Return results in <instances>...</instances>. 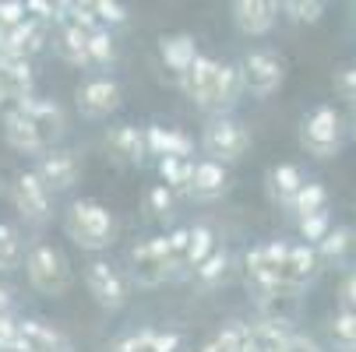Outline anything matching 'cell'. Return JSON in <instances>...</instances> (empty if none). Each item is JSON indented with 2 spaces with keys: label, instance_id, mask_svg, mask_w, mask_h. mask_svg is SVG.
<instances>
[{
  "label": "cell",
  "instance_id": "cell-1",
  "mask_svg": "<svg viewBox=\"0 0 356 352\" xmlns=\"http://www.w3.org/2000/svg\"><path fill=\"white\" fill-rule=\"evenodd\" d=\"M177 81H180V92L205 117H212V113H233L236 103H240V95H243L240 67L236 64H222V60H216L209 53H197L194 64Z\"/></svg>",
  "mask_w": 356,
  "mask_h": 352
},
{
  "label": "cell",
  "instance_id": "cell-2",
  "mask_svg": "<svg viewBox=\"0 0 356 352\" xmlns=\"http://www.w3.org/2000/svg\"><path fill=\"white\" fill-rule=\"evenodd\" d=\"M64 233L85 254H103L117 240V219L113 212L95 197H74L64 212Z\"/></svg>",
  "mask_w": 356,
  "mask_h": 352
},
{
  "label": "cell",
  "instance_id": "cell-3",
  "mask_svg": "<svg viewBox=\"0 0 356 352\" xmlns=\"http://www.w3.org/2000/svg\"><path fill=\"white\" fill-rule=\"evenodd\" d=\"M25 275H29V285L39 292V296H67L71 285H74V268L67 261V254L54 243H32L25 246V261H22Z\"/></svg>",
  "mask_w": 356,
  "mask_h": 352
},
{
  "label": "cell",
  "instance_id": "cell-4",
  "mask_svg": "<svg viewBox=\"0 0 356 352\" xmlns=\"http://www.w3.org/2000/svg\"><path fill=\"white\" fill-rule=\"evenodd\" d=\"M296 141H300L303 152L314 156V159H335L342 148H346V141H349V131H346L342 113L335 106L321 103V106L303 113L300 131H296Z\"/></svg>",
  "mask_w": 356,
  "mask_h": 352
},
{
  "label": "cell",
  "instance_id": "cell-5",
  "mask_svg": "<svg viewBox=\"0 0 356 352\" xmlns=\"http://www.w3.org/2000/svg\"><path fill=\"white\" fill-rule=\"evenodd\" d=\"M240 85H243V95L258 99V103H265V99H272L282 81H286V57L279 53V49L272 46H258V49H247V53L240 57Z\"/></svg>",
  "mask_w": 356,
  "mask_h": 352
},
{
  "label": "cell",
  "instance_id": "cell-6",
  "mask_svg": "<svg viewBox=\"0 0 356 352\" xmlns=\"http://www.w3.org/2000/svg\"><path fill=\"white\" fill-rule=\"evenodd\" d=\"M197 148L216 162L236 166L250 152V131L233 113H212L205 120V131H201V137H197Z\"/></svg>",
  "mask_w": 356,
  "mask_h": 352
},
{
  "label": "cell",
  "instance_id": "cell-7",
  "mask_svg": "<svg viewBox=\"0 0 356 352\" xmlns=\"http://www.w3.org/2000/svg\"><path fill=\"white\" fill-rule=\"evenodd\" d=\"M127 268H131V282H138L141 289H159V285H166V282H177L166 233L134 243V246L127 250Z\"/></svg>",
  "mask_w": 356,
  "mask_h": 352
},
{
  "label": "cell",
  "instance_id": "cell-8",
  "mask_svg": "<svg viewBox=\"0 0 356 352\" xmlns=\"http://www.w3.org/2000/svg\"><path fill=\"white\" fill-rule=\"evenodd\" d=\"M81 278H85V289H88V296L95 299L99 310L120 314V310L127 307V299H131V278H127L117 265H110V261H103V258H92V261L81 268Z\"/></svg>",
  "mask_w": 356,
  "mask_h": 352
},
{
  "label": "cell",
  "instance_id": "cell-9",
  "mask_svg": "<svg viewBox=\"0 0 356 352\" xmlns=\"http://www.w3.org/2000/svg\"><path fill=\"white\" fill-rule=\"evenodd\" d=\"M74 106H78L81 120L103 124V120H110L124 106V88L110 74H92V78H85L74 88Z\"/></svg>",
  "mask_w": 356,
  "mask_h": 352
},
{
  "label": "cell",
  "instance_id": "cell-10",
  "mask_svg": "<svg viewBox=\"0 0 356 352\" xmlns=\"http://www.w3.org/2000/svg\"><path fill=\"white\" fill-rule=\"evenodd\" d=\"M11 205L29 226H46L54 219V194L46 190V183L35 176V169L15 173L11 183Z\"/></svg>",
  "mask_w": 356,
  "mask_h": 352
},
{
  "label": "cell",
  "instance_id": "cell-11",
  "mask_svg": "<svg viewBox=\"0 0 356 352\" xmlns=\"http://www.w3.org/2000/svg\"><path fill=\"white\" fill-rule=\"evenodd\" d=\"M81 173H85V166H81L78 152H71V148L54 144V148H46L42 156H35V176L46 183L49 194L74 190V183L81 180Z\"/></svg>",
  "mask_w": 356,
  "mask_h": 352
},
{
  "label": "cell",
  "instance_id": "cell-12",
  "mask_svg": "<svg viewBox=\"0 0 356 352\" xmlns=\"http://www.w3.org/2000/svg\"><path fill=\"white\" fill-rule=\"evenodd\" d=\"M15 106L35 124V131H39V137L46 141V148H54V144L64 141V134H67V117H64L60 103H54V99H42V95L29 92V95L15 99Z\"/></svg>",
  "mask_w": 356,
  "mask_h": 352
},
{
  "label": "cell",
  "instance_id": "cell-13",
  "mask_svg": "<svg viewBox=\"0 0 356 352\" xmlns=\"http://www.w3.org/2000/svg\"><path fill=\"white\" fill-rule=\"evenodd\" d=\"M303 289H293V285H272V289H261V292H250L254 296V310H258V321H272V324H282V328H293L300 310H303Z\"/></svg>",
  "mask_w": 356,
  "mask_h": 352
},
{
  "label": "cell",
  "instance_id": "cell-14",
  "mask_svg": "<svg viewBox=\"0 0 356 352\" xmlns=\"http://www.w3.org/2000/svg\"><path fill=\"white\" fill-rule=\"evenodd\" d=\"M233 187V176H229V166L226 162H216V159H194V173H191V183H187V201L194 205H212L222 194H229Z\"/></svg>",
  "mask_w": 356,
  "mask_h": 352
},
{
  "label": "cell",
  "instance_id": "cell-15",
  "mask_svg": "<svg viewBox=\"0 0 356 352\" xmlns=\"http://www.w3.org/2000/svg\"><path fill=\"white\" fill-rule=\"evenodd\" d=\"M103 148H106V156L117 166H127V169H141L148 162L145 127H138V124H113V127H106Z\"/></svg>",
  "mask_w": 356,
  "mask_h": 352
},
{
  "label": "cell",
  "instance_id": "cell-16",
  "mask_svg": "<svg viewBox=\"0 0 356 352\" xmlns=\"http://www.w3.org/2000/svg\"><path fill=\"white\" fill-rule=\"evenodd\" d=\"M18 349L22 352H74L71 338L39 317H22L18 321Z\"/></svg>",
  "mask_w": 356,
  "mask_h": 352
},
{
  "label": "cell",
  "instance_id": "cell-17",
  "mask_svg": "<svg viewBox=\"0 0 356 352\" xmlns=\"http://www.w3.org/2000/svg\"><path fill=\"white\" fill-rule=\"evenodd\" d=\"M325 265L318 258L314 243H289L286 250V265H282V282L293 289H311L321 278Z\"/></svg>",
  "mask_w": 356,
  "mask_h": 352
},
{
  "label": "cell",
  "instance_id": "cell-18",
  "mask_svg": "<svg viewBox=\"0 0 356 352\" xmlns=\"http://www.w3.org/2000/svg\"><path fill=\"white\" fill-rule=\"evenodd\" d=\"M233 22L243 35L261 39L279 22V0H233Z\"/></svg>",
  "mask_w": 356,
  "mask_h": 352
},
{
  "label": "cell",
  "instance_id": "cell-19",
  "mask_svg": "<svg viewBox=\"0 0 356 352\" xmlns=\"http://www.w3.org/2000/svg\"><path fill=\"white\" fill-rule=\"evenodd\" d=\"M145 148H148V159H159V156H180V159H194V137L180 127H166V124H145Z\"/></svg>",
  "mask_w": 356,
  "mask_h": 352
},
{
  "label": "cell",
  "instance_id": "cell-20",
  "mask_svg": "<svg viewBox=\"0 0 356 352\" xmlns=\"http://www.w3.org/2000/svg\"><path fill=\"white\" fill-rule=\"evenodd\" d=\"M0 131H4V141L15 148V152H22V156H42V152H46V141L39 137L35 124H32L18 106H11V110L4 113V120H0Z\"/></svg>",
  "mask_w": 356,
  "mask_h": 352
},
{
  "label": "cell",
  "instance_id": "cell-21",
  "mask_svg": "<svg viewBox=\"0 0 356 352\" xmlns=\"http://www.w3.org/2000/svg\"><path fill=\"white\" fill-rule=\"evenodd\" d=\"M197 53H201V49H197V39H194L191 32H163V35H159V60H163V67H166L170 74H177V78L194 64Z\"/></svg>",
  "mask_w": 356,
  "mask_h": 352
},
{
  "label": "cell",
  "instance_id": "cell-22",
  "mask_svg": "<svg viewBox=\"0 0 356 352\" xmlns=\"http://www.w3.org/2000/svg\"><path fill=\"white\" fill-rule=\"evenodd\" d=\"M85 28H78L74 22H57L54 25V35H49V42H54V53L71 64V67H85L88 71V53H85Z\"/></svg>",
  "mask_w": 356,
  "mask_h": 352
},
{
  "label": "cell",
  "instance_id": "cell-23",
  "mask_svg": "<svg viewBox=\"0 0 356 352\" xmlns=\"http://www.w3.org/2000/svg\"><path fill=\"white\" fill-rule=\"evenodd\" d=\"M303 183H307V173H303V166H296V162H279V166H272L265 173V190H268V197L275 201L279 208L289 205V197Z\"/></svg>",
  "mask_w": 356,
  "mask_h": 352
},
{
  "label": "cell",
  "instance_id": "cell-24",
  "mask_svg": "<svg viewBox=\"0 0 356 352\" xmlns=\"http://www.w3.org/2000/svg\"><path fill=\"white\" fill-rule=\"evenodd\" d=\"M356 246V240H353V226H332L318 243H314V250H318V258H321V265L325 268H339L346 258H349V250Z\"/></svg>",
  "mask_w": 356,
  "mask_h": 352
},
{
  "label": "cell",
  "instance_id": "cell-25",
  "mask_svg": "<svg viewBox=\"0 0 356 352\" xmlns=\"http://www.w3.org/2000/svg\"><path fill=\"white\" fill-rule=\"evenodd\" d=\"M229 268H233V254H229L226 246H216L212 254L191 271V278H194L197 289H205V292H209V289H219V285L229 278Z\"/></svg>",
  "mask_w": 356,
  "mask_h": 352
},
{
  "label": "cell",
  "instance_id": "cell-26",
  "mask_svg": "<svg viewBox=\"0 0 356 352\" xmlns=\"http://www.w3.org/2000/svg\"><path fill=\"white\" fill-rule=\"evenodd\" d=\"M219 246V236L209 222H197V226H187V258H184V278H191V271L205 261L212 250Z\"/></svg>",
  "mask_w": 356,
  "mask_h": 352
},
{
  "label": "cell",
  "instance_id": "cell-27",
  "mask_svg": "<svg viewBox=\"0 0 356 352\" xmlns=\"http://www.w3.org/2000/svg\"><path fill=\"white\" fill-rule=\"evenodd\" d=\"M85 53H88V71H106L113 67L117 60V39H113V28L99 25L85 35Z\"/></svg>",
  "mask_w": 356,
  "mask_h": 352
},
{
  "label": "cell",
  "instance_id": "cell-28",
  "mask_svg": "<svg viewBox=\"0 0 356 352\" xmlns=\"http://www.w3.org/2000/svg\"><path fill=\"white\" fill-rule=\"evenodd\" d=\"M318 208H328V187L325 183H318V180H307L293 197H289V205L282 208L286 215H293V219H303V215H311V212H318Z\"/></svg>",
  "mask_w": 356,
  "mask_h": 352
},
{
  "label": "cell",
  "instance_id": "cell-29",
  "mask_svg": "<svg viewBox=\"0 0 356 352\" xmlns=\"http://www.w3.org/2000/svg\"><path fill=\"white\" fill-rule=\"evenodd\" d=\"M156 173H159V180H163L177 197H184V194H187V183H191V173H194V159L159 156V159H156Z\"/></svg>",
  "mask_w": 356,
  "mask_h": 352
},
{
  "label": "cell",
  "instance_id": "cell-30",
  "mask_svg": "<svg viewBox=\"0 0 356 352\" xmlns=\"http://www.w3.org/2000/svg\"><path fill=\"white\" fill-rule=\"evenodd\" d=\"M22 261H25V236H22V229L0 222V275L18 271Z\"/></svg>",
  "mask_w": 356,
  "mask_h": 352
},
{
  "label": "cell",
  "instance_id": "cell-31",
  "mask_svg": "<svg viewBox=\"0 0 356 352\" xmlns=\"http://www.w3.org/2000/svg\"><path fill=\"white\" fill-rule=\"evenodd\" d=\"M328 342L335 345V352H356V314L353 310H335L328 321Z\"/></svg>",
  "mask_w": 356,
  "mask_h": 352
},
{
  "label": "cell",
  "instance_id": "cell-32",
  "mask_svg": "<svg viewBox=\"0 0 356 352\" xmlns=\"http://www.w3.org/2000/svg\"><path fill=\"white\" fill-rule=\"evenodd\" d=\"M279 11L296 25H318L328 11V0H279Z\"/></svg>",
  "mask_w": 356,
  "mask_h": 352
},
{
  "label": "cell",
  "instance_id": "cell-33",
  "mask_svg": "<svg viewBox=\"0 0 356 352\" xmlns=\"http://www.w3.org/2000/svg\"><path fill=\"white\" fill-rule=\"evenodd\" d=\"M145 208H148L152 219L166 222V219H173V212H177V194H173L166 183L148 187V194H145Z\"/></svg>",
  "mask_w": 356,
  "mask_h": 352
},
{
  "label": "cell",
  "instance_id": "cell-34",
  "mask_svg": "<svg viewBox=\"0 0 356 352\" xmlns=\"http://www.w3.org/2000/svg\"><path fill=\"white\" fill-rule=\"evenodd\" d=\"M332 226H335V222H332V212H328V208H318V212H311V215L296 219V233H300L303 243H318Z\"/></svg>",
  "mask_w": 356,
  "mask_h": 352
},
{
  "label": "cell",
  "instance_id": "cell-35",
  "mask_svg": "<svg viewBox=\"0 0 356 352\" xmlns=\"http://www.w3.org/2000/svg\"><path fill=\"white\" fill-rule=\"evenodd\" d=\"M240 345H243V324L240 321H229L219 335H212L197 352H240Z\"/></svg>",
  "mask_w": 356,
  "mask_h": 352
},
{
  "label": "cell",
  "instance_id": "cell-36",
  "mask_svg": "<svg viewBox=\"0 0 356 352\" xmlns=\"http://www.w3.org/2000/svg\"><path fill=\"white\" fill-rule=\"evenodd\" d=\"M332 88H335V95L342 99L346 106L356 110V64H342V67H335V74H332Z\"/></svg>",
  "mask_w": 356,
  "mask_h": 352
},
{
  "label": "cell",
  "instance_id": "cell-37",
  "mask_svg": "<svg viewBox=\"0 0 356 352\" xmlns=\"http://www.w3.org/2000/svg\"><path fill=\"white\" fill-rule=\"evenodd\" d=\"M92 11H95L99 25H106V28L127 25V4H124V0H95Z\"/></svg>",
  "mask_w": 356,
  "mask_h": 352
},
{
  "label": "cell",
  "instance_id": "cell-38",
  "mask_svg": "<svg viewBox=\"0 0 356 352\" xmlns=\"http://www.w3.org/2000/svg\"><path fill=\"white\" fill-rule=\"evenodd\" d=\"M110 352H152V328H138V331H127L120 335Z\"/></svg>",
  "mask_w": 356,
  "mask_h": 352
},
{
  "label": "cell",
  "instance_id": "cell-39",
  "mask_svg": "<svg viewBox=\"0 0 356 352\" xmlns=\"http://www.w3.org/2000/svg\"><path fill=\"white\" fill-rule=\"evenodd\" d=\"M187 349V335L177 331V328H166V331H156L152 328V352H184Z\"/></svg>",
  "mask_w": 356,
  "mask_h": 352
},
{
  "label": "cell",
  "instance_id": "cell-40",
  "mask_svg": "<svg viewBox=\"0 0 356 352\" xmlns=\"http://www.w3.org/2000/svg\"><path fill=\"white\" fill-rule=\"evenodd\" d=\"M166 243H170V258H173V271L177 278H184V258H187V226H177L166 233Z\"/></svg>",
  "mask_w": 356,
  "mask_h": 352
},
{
  "label": "cell",
  "instance_id": "cell-41",
  "mask_svg": "<svg viewBox=\"0 0 356 352\" xmlns=\"http://www.w3.org/2000/svg\"><path fill=\"white\" fill-rule=\"evenodd\" d=\"M18 314H0V349H15L18 345Z\"/></svg>",
  "mask_w": 356,
  "mask_h": 352
},
{
  "label": "cell",
  "instance_id": "cell-42",
  "mask_svg": "<svg viewBox=\"0 0 356 352\" xmlns=\"http://www.w3.org/2000/svg\"><path fill=\"white\" fill-rule=\"evenodd\" d=\"M22 18H25V4H22V0H0V32L18 25Z\"/></svg>",
  "mask_w": 356,
  "mask_h": 352
},
{
  "label": "cell",
  "instance_id": "cell-43",
  "mask_svg": "<svg viewBox=\"0 0 356 352\" xmlns=\"http://www.w3.org/2000/svg\"><path fill=\"white\" fill-rule=\"evenodd\" d=\"M339 307L356 314V268L346 271V278H342V285H339Z\"/></svg>",
  "mask_w": 356,
  "mask_h": 352
},
{
  "label": "cell",
  "instance_id": "cell-44",
  "mask_svg": "<svg viewBox=\"0 0 356 352\" xmlns=\"http://www.w3.org/2000/svg\"><path fill=\"white\" fill-rule=\"evenodd\" d=\"M22 4H25V15H29V18L54 22V25H57V15H54V8H49V0H22Z\"/></svg>",
  "mask_w": 356,
  "mask_h": 352
},
{
  "label": "cell",
  "instance_id": "cell-45",
  "mask_svg": "<svg viewBox=\"0 0 356 352\" xmlns=\"http://www.w3.org/2000/svg\"><path fill=\"white\" fill-rule=\"evenodd\" d=\"M282 352H325V349H321L314 338H307V335H296V331H293Z\"/></svg>",
  "mask_w": 356,
  "mask_h": 352
},
{
  "label": "cell",
  "instance_id": "cell-46",
  "mask_svg": "<svg viewBox=\"0 0 356 352\" xmlns=\"http://www.w3.org/2000/svg\"><path fill=\"white\" fill-rule=\"evenodd\" d=\"M15 310V292L8 285H0V314H11Z\"/></svg>",
  "mask_w": 356,
  "mask_h": 352
},
{
  "label": "cell",
  "instance_id": "cell-47",
  "mask_svg": "<svg viewBox=\"0 0 356 352\" xmlns=\"http://www.w3.org/2000/svg\"><path fill=\"white\" fill-rule=\"evenodd\" d=\"M71 4H74V0H49V8H54V15H57V22L71 11Z\"/></svg>",
  "mask_w": 356,
  "mask_h": 352
},
{
  "label": "cell",
  "instance_id": "cell-48",
  "mask_svg": "<svg viewBox=\"0 0 356 352\" xmlns=\"http://www.w3.org/2000/svg\"><path fill=\"white\" fill-rule=\"evenodd\" d=\"M346 131H349V137H353V141H356V113H353V117H349V120H346Z\"/></svg>",
  "mask_w": 356,
  "mask_h": 352
},
{
  "label": "cell",
  "instance_id": "cell-49",
  "mask_svg": "<svg viewBox=\"0 0 356 352\" xmlns=\"http://www.w3.org/2000/svg\"><path fill=\"white\" fill-rule=\"evenodd\" d=\"M74 4H81V8H92V4H95V0H74Z\"/></svg>",
  "mask_w": 356,
  "mask_h": 352
},
{
  "label": "cell",
  "instance_id": "cell-50",
  "mask_svg": "<svg viewBox=\"0 0 356 352\" xmlns=\"http://www.w3.org/2000/svg\"><path fill=\"white\" fill-rule=\"evenodd\" d=\"M0 352H22V349H18V345H15V349H0Z\"/></svg>",
  "mask_w": 356,
  "mask_h": 352
},
{
  "label": "cell",
  "instance_id": "cell-51",
  "mask_svg": "<svg viewBox=\"0 0 356 352\" xmlns=\"http://www.w3.org/2000/svg\"><path fill=\"white\" fill-rule=\"evenodd\" d=\"M353 240H356V226H353Z\"/></svg>",
  "mask_w": 356,
  "mask_h": 352
}]
</instances>
